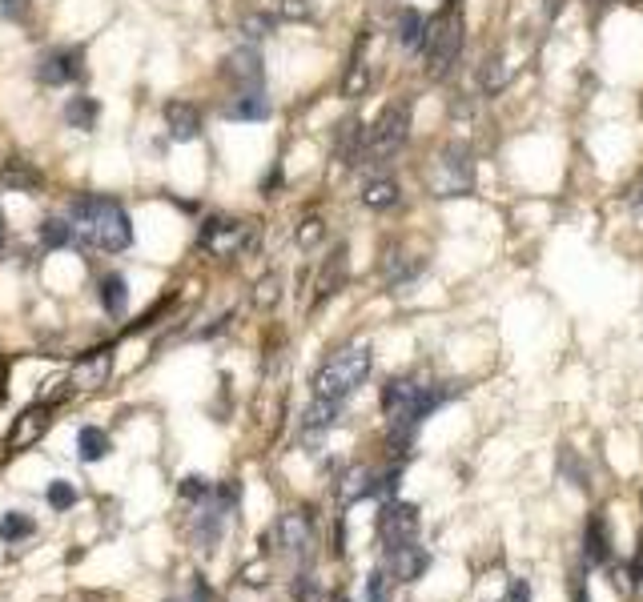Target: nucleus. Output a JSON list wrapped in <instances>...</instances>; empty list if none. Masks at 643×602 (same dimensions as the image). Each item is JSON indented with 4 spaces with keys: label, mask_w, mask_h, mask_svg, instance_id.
Segmentation results:
<instances>
[{
    "label": "nucleus",
    "mask_w": 643,
    "mask_h": 602,
    "mask_svg": "<svg viewBox=\"0 0 643 602\" xmlns=\"http://www.w3.org/2000/svg\"><path fill=\"white\" fill-rule=\"evenodd\" d=\"M69 213H73L80 245L105 249V254H121V249L133 245V221L113 197H77Z\"/></svg>",
    "instance_id": "nucleus-1"
},
{
    "label": "nucleus",
    "mask_w": 643,
    "mask_h": 602,
    "mask_svg": "<svg viewBox=\"0 0 643 602\" xmlns=\"http://www.w3.org/2000/svg\"><path fill=\"white\" fill-rule=\"evenodd\" d=\"M450 394H455V389H430V386H418V381H410V378H395L382 386V410H386V418H390V434H395L398 454H406L410 434L418 430V421L427 418L430 410H438Z\"/></svg>",
    "instance_id": "nucleus-2"
},
{
    "label": "nucleus",
    "mask_w": 643,
    "mask_h": 602,
    "mask_svg": "<svg viewBox=\"0 0 643 602\" xmlns=\"http://www.w3.org/2000/svg\"><path fill=\"white\" fill-rule=\"evenodd\" d=\"M366 374H370V349L366 346L338 349L334 358L322 361V369L314 374V398L342 406V401L366 381Z\"/></svg>",
    "instance_id": "nucleus-3"
},
{
    "label": "nucleus",
    "mask_w": 643,
    "mask_h": 602,
    "mask_svg": "<svg viewBox=\"0 0 643 602\" xmlns=\"http://www.w3.org/2000/svg\"><path fill=\"white\" fill-rule=\"evenodd\" d=\"M410 137V105L395 100L378 113V120L366 129V145H362V161H386L395 157Z\"/></svg>",
    "instance_id": "nucleus-4"
},
{
    "label": "nucleus",
    "mask_w": 643,
    "mask_h": 602,
    "mask_svg": "<svg viewBox=\"0 0 643 602\" xmlns=\"http://www.w3.org/2000/svg\"><path fill=\"white\" fill-rule=\"evenodd\" d=\"M422 53H427V68L430 77H450L462 57V16L459 13H447L438 16L435 25L427 28V40H422Z\"/></svg>",
    "instance_id": "nucleus-5"
},
{
    "label": "nucleus",
    "mask_w": 643,
    "mask_h": 602,
    "mask_svg": "<svg viewBox=\"0 0 643 602\" xmlns=\"http://www.w3.org/2000/svg\"><path fill=\"white\" fill-rule=\"evenodd\" d=\"M258 225L254 221H234V217H214L201 225V249L214 257H237L246 249H254Z\"/></svg>",
    "instance_id": "nucleus-6"
},
{
    "label": "nucleus",
    "mask_w": 643,
    "mask_h": 602,
    "mask_svg": "<svg viewBox=\"0 0 643 602\" xmlns=\"http://www.w3.org/2000/svg\"><path fill=\"white\" fill-rule=\"evenodd\" d=\"M475 185V157L467 145H447L435 165V193L438 197H462Z\"/></svg>",
    "instance_id": "nucleus-7"
},
{
    "label": "nucleus",
    "mask_w": 643,
    "mask_h": 602,
    "mask_svg": "<svg viewBox=\"0 0 643 602\" xmlns=\"http://www.w3.org/2000/svg\"><path fill=\"white\" fill-rule=\"evenodd\" d=\"M418 506L415 502H386L378 514V538H382V550H398V546H410V542H418Z\"/></svg>",
    "instance_id": "nucleus-8"
},
{
    "label": "nucleus",
    "mask_w": 643,
    "mask_h": 602,
    "mask_svg": "<svg viewBox=\"0 0 643 602\" xmlns=\"http://www.w3.org/2000/svg\"><path fill=\"white\" fill-rule=\"evenodd\" d=\"M274 542L286 558H306L310 546H314V518L301 514V510H290L274 522Z\"/></svg>",
    "instance_id": "nucleus-9"
},
{
    "label": "nucleus",
    "mask_w": 643,
    "mask_h": 602,
    "mask_svg": "<svg viewBox=\"0 0 643 602\" xmlns=\"http://www.w3.org/2000/svg\"><path fill=\"white\" fill-rule=\"evenodd\" d=\"M221 77L234 85V93H261V80H266V68H261V57L254 45H241L226 57L221 65Z\"/></svg>",
    "instance_id": "nucleus-10"
},
{
    "label": "nucleus",
    "mask_w": 643,
    "mask_h": 602,
    "mask_svg": "<svg viewBox=\"0 0 643 602\" xmlns=\"http://www.w3.org/2000/svg\"><path fill=\"white\" fill-rule=\"evenodd\" d=\"M80 73H85V53L80 48H53L37 65L40 85H69V80H80Z\"/></svg>",
    "instance_id": "nucleus-11"
},
{
    "label": "nucleus",
    "mask_w": 643,
    "mask_h": 602,
    "mask_svg": "<svg viewBox=\"0 0 643 602\" xmlns=\"http://www.w3.org/2000/svg\"><path fill=\"white\" fill-rule=\"evenodd\" d=\"M109 369H113V349L100 346L93 354H85L69 374V389H100L109 381Z\"/></svg>",
    "instance_id": "nucleus-12"
},
{
    "label": "nucleus",
    "mask_w": 643,
    "mask_h": 602,
    "mask_svg": "<svg viewBox=\"0 0 643 602\" xmlns=\"http://www.w3.org/2000/svg\"><path fill=\"white\" fill-rule=\"evenodd\" d=\"M427 566H430V555L418 546V542L398 546V550H390V555H386V575L390 578H402V582H415Z\"/></svg>",
    "instance_id": "nucleus-13"
},
{
    "label": "nucleus",
    "mask_w": 643,
    "mask_h": 602,
    "mask_svg": "<svg viewBox=\"0 0 643 602\" xmlns=\"http://www.w3.org/2000/svg\"><path fill=\"white\" fill-rule=\"evenodd\" d=\"M165 129L174 140H197L201 137V113L189 100H169L165 105Z\"/></svg>",
    "instance_id": "nucleus-14"
},
{
    "label": "nucleus",
    "mask_w": 643,
    "mask_h": 602,
    "mask_svg": "<svg viewBox=\"0 0 643 602\" xmlns=\"http://www.w3.org/2000/svg\"><path fill=\"white\" fill-rule=\"evenodd\" d=\"M338 410L342 406H334V401H322V398L310 401L306 418H301V441H306V446H318L322 434H326V430L338 421Z\"/></svg>",
    "instance_id": "nucleus-15"
},
{
    "label": "nucleus",
    "mask_w": 643,
    "mask_h": 602,
    "mask_svg": "<svg viewBox=\"0 0 643 602\" xmlns=\"http://www.w3.org/2000/svg\"><path fill=\"white\" fill-rule=\"evenodd\" d=\"M362 145H366V129L358 120H342L334 133V157L342 165H358L362 161Z\"/></svg>",
    "instance_id": "nucleus-16"
},
{
    "label": "nucleus",
    "mask_w": 643,
    "mask_h": 602,
    "mask_svg": "<svg viewBox=\"0 0 643 602\" xmlns=\"http://www.w3.org/2000/svg\"><path fill=\"white\" fill-rule=\"evenodd\" d=\"M422 274V261L402 254V249H390L386 257H382V277H386V285H406V281H415Z\"/></svg>",
    "instance_id": "nucleus-17"
},
{
    "label": "nucleus",
    "mask_w": 643,
    "mask_h": 602,
    "mask_svg": "<svg viewBox=\"0 0 643 602\" xmlns=\"http://www.w3.org/2000/svg\"><path fill=\"white\" fill-rule=\"evenodd\" d=\"M100 306L109 317H125L129 309V281L125 274H105L100 277Z\"/></svg>",
    "instance_id": "nucleus-18"
},
{
    "label": "nucleus",
    "mask_w": 643,
    "mask_h": 602,
    "mask_svg": "<svg viewBox=\"0 0 643 602\" xmlns=\"http://www.w3.org/2000/svg\"><path fill=\"white\" fill-rule=\"evenodd\" d=\"M45 426H48V410L45 406H33V410H25V414H20V421L13 426V434H8V441H13V446H33V441L45 434Z\"/></svg>",
    "instance_id": "nucleus-19"
},
{
    "label": "nucleus",
    "mask_w": 643,
    "mask_h": 602,
    "mask_svg": "<svg viewBox=\"0 0 643 602\" xmlns=\"http://www.w3.org/2000/svg\"><path fill=\"white\" fill-rule=\"evenodd\" d=\"M342 281H346V245H334L330 257H326V265H322V274H318V297L338 294Z\"/></svg>",
    "instance_id": "nucleus-20"
},
{
    "label": "nucleus",
    "mask_w": 643,
    "mask_h": 602,
    "mask_svg": "<svg viewBox=\"0 0 643 602\" xmlns=\"http://www.w3.org/2000/svg\"><path fill=\"white\" fill-rule=\"evenodd\" d=\"M221 113H226L229 120H266L269 117V100L261 93H237L226 109H221Z\"/></svg>",
    "instance_id": "nucleus-21"
},
{
    "label": "nucleus",
    "mask_w": 643,
    "mask_h": 602,
    "mask_svg": "<svg viewBox=\"0 0 643 602\" xmlns=\"http://www.w3.org/2000/svg\"><path fill=\"white\" fill-rule=\"evenodd\" d=\"M398 181H390V177H374L366 189H362V205L366 209H374V213H382V209H395L398 205Z\"/></svg>",
    "instance_id": "nucleus-22"
},
{
    "label": "nucleus",
    "mask_w": 643,
    "mask_h": 602,
    "mask_svg": "<svg viewBox=\"0 0 643 602\" xmlns=\"http://www.w3.org/2000/svg\"><path fill=\"white\" fill-rule=\"evenodd\" d=\"M427 28H430V20L422 16L418 8H406V13L398 16V45L410 48V53H418L422 40H427Z\"/></svg>",
    "instance_id": "nucleus-23"
},
{
    "label": "nucleus",
    "mask_w": 643,
    "mask_h": 602,
    "mask_svg": "<svg viewBox=\"0 0 643 602\" xmlns=\"http://www.w3.org/2000/svg\"><path fill=\"white\" fill-rule=\"evenodd\" d=\"M97 117H100L97 97H69V105H65V125H69V129H80V133H89V129L97 125Z\"/></svg>",
    "instance_id": "nucleus-24"
},
{
    "label": "nucleus",
    "mask_w": 643,
    "mask_h": 602,
    "mask_svg": "<svg viewBox=\"0 0 643 602\" xmlns=\"http://www.w3.org/2000/svg\"><path fill=\"white\" fill-rule=\"evenodd\" d=\"M583 558L591 562V566H599V562L611 558V538H607V526H603V518L596 514L587 522V538H583Z\"/></svg>",
    "instance_id": "nucleus-25"
},
{
    "label": "nucleus",
    "mask_w": 643,
    "mask_h": 602,
    "mask_svg": "<svg viewBox=\"0 0 643 602\" xmlns=\"http://www.w3.org/2000/svg\"><path fill=\"white\" fill-rule=\"evenodd\" d=\"M0 181H5L8 189H20V193H37V189H40V173L28 165V161H5Z\"/></svg>",
    "instance_id": "nucleus-26"
},
{
    "label": "nucleus",
    "mask_w": 643,
    "mask_h": 602,
    "mask_svg": "<svg viewBox=\"0 0 643 602\" xmlns=\"http://www.w3.org/2000/svg\"><path fill=\"white\" fill-rule=\"evenodd\" d=\"M370 482H374V474H370L366 466L346 470V478L338 482V498H342V506H350V502H358V498H370Z\"/></svg>",
    "instance_id": "nucleus-27"
},
{
    "label": "nucleus",
    "mask_w": 643,
    "mask_h": 602,
    "mask_svg": "<svg viewBox=\"0 0 643 602\" xmlns=\"http://www.w3.org/2000/svg\"><path fill=\"white\" fill-rule=\"evenodd\" d=\"M105 454H109V434H105V430L80 426V434H77V458L80 462H100Z\"/></svg>",
    "instance_id": "nucleus-28"
},
{
    "label": "nucleus",
    "mask_w": 643,
    "mask_h": 602,
    "mask_svg": "<svg viewBox=\"0 0 643 602\" xmlns=\"http://www.w3.org/2000/svg\"><path fill=\"white\" fill-rule=\"evenodd\" d=\"M73 237H77L73 221H65V217H45V221H40V241H45L48 249L73 245Z\"/></svg>",
    "instance_id": "nucleus-29"
},
{
    "label": "nucleus",
    "mask_w": 643,
    "mask_h": 602,
    "mask_svg": "<svg viewBox=\"0 0 643 602\" xmlns=\"http://www.w3.org/2000/svg\"><path fill=\"white\" fill-rule=\"evenodd\" d=\"M507 77H511V68H507V60H502V57H490L487 60V65H482L479 68V88H482V93H499V88L502 85H507Z\"/></svg>",
    "instance_id": "nucleus-30"
},
{
    "label": "nucleus",
    "mask_w": 643,
    "mask_h": 602,
    "mask_svg": "<svg viewBox=\"0 0 643 602\" xmlns=\"http://www.w3.org/2000/svg\"><path fill=\"white\" fill-rule=\"evenodd\" d=\"M366 85H370V68H366V60H362V48H358L354 60H350L346 80H342V97H362V93H366Z\"/></svg>",
    "instance_id": "nucleus-31"
},
{
    "label": "nucleus",
    "mask_w": 643,
    "mask_h": 602,
    "mask_svg": "<svg viewBox=\"0 0 643 602\" xmlns=\"http://www.w3.org/2000/svg\"><path fill=\"white\" fill-rule=\"evenodd\" d=\"M37 530V522L28 518V514H20V510H8L5 518H0V538L5 542H20V538H28Z\"/></svg>",
    "instance_id": "nucleus-32"
},
{
    "label": "nucleus",
    "mask_w": 643,
    "mask_h": 602,
    "mask_svg": "<svg viewBox=\"0 0 643 602\" xmlns=\"http://www.w3.org/2000/svg\"><path fill=\"white\" fill-rule=\"evenodd\" d=\"M278 297H281V277L278 274H266L254 285V306L258 309H274L278 306Z\"/></svg>",
    "instance_id": "nucleus-33"
},
{
    "label": "nucleus",
    "mask_w": 643,
    "mask_h": 602,
    "mask_svg": "<svg viewBox=\"0 0 643 602\" xmlns=\"http://www.w3.org/2000/svg\"><path fill=\"white\" fill-rule=\"evenodd\" d=\"M294 598L298 602H326V586L314 575H298L294 578Z\"/></svg>",
    "instance_id": "nucleus-34"
},
{
    "label": "nucleus",
    "mask_w": 643,
    "mask_h": 602,
    "mask_svg": "<svg viewBox=\"0 0 643 602\" xmlns=\"http://www.w3.org/2000/svg\"><path fill=\"white\" fill-rule=\"evenodd\" d=\"M45 502L53 510H69V506H77V490H73V482H53V486L45 490Z\"/></svg>",
    "instance_id": "nucleus-35"
},
{
    "label": "nucleus",
    "mask_w": 643,
    "mask_h": 602,
    "mask_svg": "<svg viewBox=\"0 0 643 602\" xmlns=\"http://www.w3.org/2000/svg\"><path fill=\"white\" fill-rule=\"evenodd\" d=\"M269 28H274V16H266V13H249V16H241V36H246V40H261V36H269Z\"/></svg>",
    "instance_id": "nucleus-36"
},
{
    "label": "nucleus",
    "mask_w": 643,
    "mask_h": 602,
    "mask_svg": "<svg viewBox=\"0 0 643 602\" xmlns=\"http://www.w3.org/2000/svg\"><path fill=\"white\" fill-rule=\"evenodd\" d=\"M322 237H326V221H322V217H306L298 225V245L301 249H314Z\"/></svg>",
    "instance_id": "nucleus-37"
},
{
    "label": "nucleus",
    "mask_w": 643,
    "mask_h": 602,
    "mask_svg": "<svg viewBox=\"0 0 643 602\" xmlns=\"http://www.w3.org/2000/svg\"><path fill=\"white\" fill-rule=\"evenodd\" d=\"M209 494H214V482H206L201 474H189L185 482H181V498H189V502H206Z\"/></svg>",
    "instance_id": "nucleus-38"
},
{
    "label": "nucleus",
    "mask_w": 643,
    "mask_h": 602,
    "mask_svg": "<svg viewBox=\"0 0 643 602\" xmlns=\"http://www.w3.org/2000/svg\"><path fill=\"white\" fill-rule=\"evenodd\" d=\"M366 602H390V575L386 570H374L366 578Z\"/></svg>",
    "instance_id": "nucleus-39"
},
{
    "label": "nucleus",
    "mask_w": 643,
    "mask_h": 602,
    "mask_svg": "<svg viewBox=\"0 0 643 602\" xmlns=\"http://www.w3.org/2000/svg\"><path fill=\"white\" fill-rule=\"evenodd\" d=\"M310 13H314V0H278L281 20H310Z\"/></svg>",
    "instance_id": "nucleus-40"
},
{
    "label": "nucleus",
    "mask_w": 643,
    "mask_h": 602,
    "mask_svg": "<svg viewBox=\"0 0 643 602\" xmlns=\"http://www.w3.org/2000/svg\"><path fill=\"white\" fill-rule=\"evenodd\" d=\"M28 8H33V0H0V20H13V25H20V20L28 16Z\"/></svg>",
    "instance_id": "nucleus-41"
},
{
    "label": "nucleus",
    "mask_w": 643,
    "mask_h": 602,
    "mask_svg": "<svg viewBox=\"0 0 643 602\" xmlns=\"http://www.w3.org/2000/svg\"><path fill=\"white\" fill-rule=\"evenodd\" d=\"M502 602H531V582H527V578H511Z\"/></svg>",
    "instance_id": "nucleus-42"
},
{
    "label": "nucleus",
    "mask_w": 643,
    "mask_h": 602,
    "mask_svg": "<svg viewBox=\"0 0 643 602\" xmlns=\"http://www.w3.org/2000/svg\"><path fill=\"white\" fill-rule=\"evenodd\" d=\"M571 602H591V595H587V578H583V575H575V582H571Z\"/></svg>",
    "instance_id": "nucleus-43"
},
{
    "label": "nucleus",
    "mask_w": 643,
    "mask_h": 602,
    "mask_svg": "<svg viewBox=\"0 0 643 602\" xmlns=\"http://www.w3.org/2000/svg\"><path fill=\"white\" fill-rule=\"evenodd\" d=\"M636 201H643V181H639V189H636Z\"/></svg>",
    "instance_id": "nucleus-44"
},
{
    "label": "nucleus",
    "mask_w": 643,
    "mask_h": 602,
    "mask_svg": "<svg viewBox=\"0 0 643 602\" xmlns=\"http://www.w3.org/2000/svg\"><path fill=\"white\" fill-rule=\"evenodd\" d=\"M0 245H5V229H0Z\"/></svg>",
    "instance_id": "nucleus-45"
}]
</instances>
